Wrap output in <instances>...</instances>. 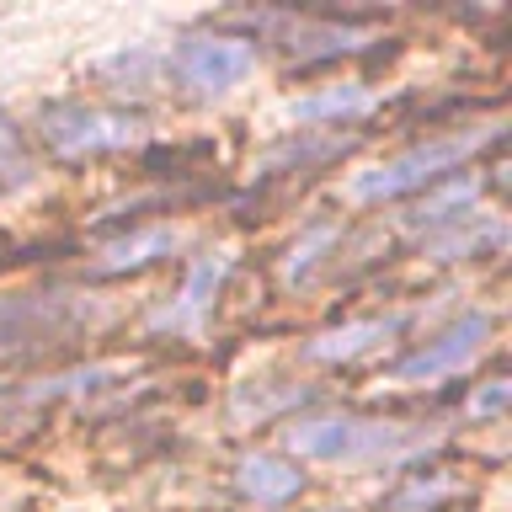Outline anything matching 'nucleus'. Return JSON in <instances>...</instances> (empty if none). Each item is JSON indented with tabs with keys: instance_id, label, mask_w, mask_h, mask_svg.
Here are the masks:
<instances>
[{
	"instance_id": "obj_1",
	"label": "nucleus",
	"mask_w": 512,
	"mask_h": 512,
	"mask_svg": "<svg viewBox=\"0 0 512 512\" xmlns=\"http://www.w3.org/2000/svg\"><path fill=\"white\" fill-rule=\"evenodd\" d=\"M288 448L310 464H379L406 459L422 438L395 422H363V416H310L288 427Z\"/></svg>"
},
{
	"instance_id": "obj_2",
	"label": "nucleus",
	"mask_w": 512,
	"mask_h": 512,
	"mask_svg": "<svg viewBox=\"0 0 512 512\" xmlns=\"http://www.w3.org/2000/svg\"><path fill=\"white\" fill-rule=\"evenodd\" d=\"M496 128H480V134H448V139H432V144H416V150L384 160L374 171H358L347 182V198L352 203H390V198H406V192H422L432 182H443L454 166H464L480 144H491Z\"/></svg>"
},
{
	"instance_id": "obj_3",
	"label": "nucleus",
	"mask_w": 512,
	"mask_h": 512,
	"mask_svg": "<svg viewBox=\"0 0 512 512\" xmlns=\"http://www.w3.org/2000/svg\"><path fill=\"white\" fill-rule=\"evenodd\" d=\"M256 70V43L230 38V32H192L171 48L166 75L187 96H224Z\"/></svg>"
},
{
	"instance_id": "obj_4",
	"label": "nucleus",
	"mask_w": 512,
	"mask_h": 512,
	"mask_svg": "<svg viewBox=\"0 0 512 512\" xmlns=\"http://www.w3.org/2000/svg\"><path fill=\"white\" fill-rule=\"evenodd\" d=\"M43 144L64 160H91L139 144V118L123 107H86V102H59L43 112Z\"/></svg>"
},
{
	"instance_id": "obj_5",
	"label": "nucleus",
	"mask_w": 512,
	"mask_h": 512,
	"mask_svg": "<svg viewBox=\"0 0 512 512\" xmlns=\"http://www.w3.org/2000/svg\"><path fill=\"white\" fill-rule=\"evenodd\" d=\"M486 342H491V315L486 310L459 315L454 326L438 331L422 352H411L406 363H395L390 368V384H443V379L464 374V368L486 352Z\"/></svg>"
},
{
	"instance_id": "obj_6",
	"label": "nucleus",
	"mask_w": 512,
	"mask_h": 512,
	"mask_svg": "<svg viewBox=\"0 0 512 512\" xmlns=\"http://www.w3.org/2000/svg\"><path fill=\"white\" fill-rule=\"evenodd\" d=\"M230 267H235V256H230V251L203 256V262L187 272V288L171 299V310H160V315H155V326H160V331H198V326H203V310L214 304L219 283L230 278Z\"/></svg>"
},
{
	"instance_id": "obj_7",
	"label": "nucleus",
	"mask_w": 512,
	"mask_h": 512,
	"mask_svg": "<svg viewBox=\"0 0 512 512\" xmlns=\"http://www.w3.org/2000/svg\"><path fill=\"white\" fill-rule=\"evenodd\" d=\"M235 486H240V496H246V502H256V507H283V502H294V496H299L304 470L283 464L278 454H240Z\"/></svg>"
},
{
	"instance_id": "obj_8",
	"label": "nucleus",
	"mask_w": 512,
	"mask_h": 512,
	"mask_svg": "<svg viewBox=\"0 0 512 512\" xmlns=\"http://www.w3.org/2000/svg\"><path fill=\"white\" fill-rule=\"evenodd\" d=\"M400 331V315H384V320H352V326H336L326 336H315L310 342V358L315 363H347V358H363V352H374L379 342H390Z\"/></svg>"
},
{
	"instance_id": "obj_9",
	"label": "nucleus",
	"mask_w": 512,
	"mask_h": 512,
	"mask_svg": "<svg viewBox=\"0 0 512 512\" xmlns=\"http://www.w3.org/2000/svg\"><path fill=\"white\" fill-rule=\"evenodd\" d=\"M368 107H374V96H368L363 86H336V91H320V96L294 102V118H304V123H352V118H363Z\"/></svg>"
},
{
	"instance_id": "obj_10",
	"label": "nucleus",
	"mask_w": 512,
	"mask_h": 512,
	"mask_svg": "<svg viewBox=\"0 0 512 512\" xmlns=\"http://www.w3.org/2000/svg\"><path fill=\"white\" fill-rule=\"evenodd\" d=\"M32 187V155L22 134H16V123L0 112V198H11V192Z\"/></svg>"
},
{
	"instance_id": "obj_11",
	"label": "nucleus",
	"mask_w": 512,
	"mask_h": 512,
	"mask_svg": "<svg viewBox=\"0 0 512 512\" xmlns=\"http://www.w3.org/2000/svg\"><path fill=\"white\" fill-rule=\"evenodd\" d=\"M171 246H176V230H155V235L123 240V246L112 251V262H107V272H118V267H139V262H150L155 251H171Z\"/></svg>"
},
{
	"instance_id": "obj_12",
	"label": "nucleus",
	"mask_w": 512,
	"mask_h": 512,
	"mask_svg": "<svg viewBox=\"0 0 512 512\" xmlns=\"http://www.w3.org/2000/svg\"><path fill=\"white\" fill-rule=\"evenodd\" d=\"M502 400H507V384H502V379H491V384H486V395L470 400V416H496V411H502Z\"/></svg>"
}]
</instances>
